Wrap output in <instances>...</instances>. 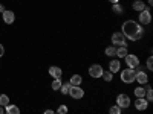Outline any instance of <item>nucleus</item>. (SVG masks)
<instances>
[{"mask_svg":"<svg viewBox=\"0 0 153 114\" xmlns=\"http://www.w3.org/2000/svg\"><path fill=\"white\" fill-rule=\"evenodd\" d=\"M121 34L126 37V40L130 41H138L144 37V28L139 23L133 21V20H127L123 23L121 28Z\"/></svg>","mask_w":153,"mask_h":114,"instance_id":"nucleus-1","label":"nucleus"},{"mask_svg":"<svg viewBox=\"0 0 153 114\" xmlns=\"http://www.w3.org/2000/svg\"><path fill=\"white\" fill-rule=\"evenodd\" d=\"M120 76H121V81H123L124 84H132V82H135V69L121 70Z\"/></svg>","mask_w":153,"mask_h":114,"instance_id":"nucleus-2","label":"nucleus"},{"mask_svg":"<svg viewBox=\"0 0 153 114\" xmlns=\"http://www.w3.org/2000/svg\"><path fill=\"white\" fill-rule=\"evenodd\" d=\"M112 44L113 46H124L127 47V40H126V37L121 34V32H113L112 34Z\"/></svg>","mask_w":153,"mask_h":114,"instance_id":"nucleus-3","label":"nucleus"},{"mask_svg":"<svg viewBox=\"0 0 153 114\" xmlns=\"http://www.w3.org/2000/svg\"><path fill=\"white\" fill-rule=\"evenodd\" d=\"M103 72L104 70L100 64H92L91 67H89V75H91V78H95V79L101 78V76H103Z\"/></svg>","mask_w":153,"mask_h":114,"instance_id":"nucleus-4","label":"nucleus"},{"mask_svg":"<svg viewBox=\"0 0 153 114\" xmlns=\"http://www.w3.org/2000/svg\"><path fill=\"white\" fill-rule=\"evenodd\" d=\"M117 105L123 110V108H129L130 107V97L127 96V94H124V93H121V94H118V97H117Z\"/></svg>","mask_w":153,"mask_h":114,"instance_id":"nucleus-5","label":"nucleus"},{"mask_svg":"<svg viewBox=\"0 0 153 114\" xmlns=\"http://www.w3.org/2000/svg\"><path fill=\"white\" fill-rule=\"evenodd\" d=\"M69 96L72 99H81L84 96V90L81 87H75V85H71L69 88Z\"/></svg>","mask_w":153,"mask_h":114,"instance_id":"nucleus-6","label":"nucleus"},{"mask_svg":"<svg viewBox=\"0 0 153 114\" xmlns=\"http://www.w3.org/2000/svg\"><path fill=\"white\" fill-rule=\"evenodd\" d=\"M126 64L129 69H136L139 66V59L136 55H130V53H127L126 55Z\"/></svg>","mask_w":153,"mask_h":114,"instance_id":"nucleus-7","label":"nucleus"},{"mask_svg":"<svg viewBox=\"0 0 153 114\" xmlns=\"http://www.w3.org/2000/svg\"><path fill=\"white\" fill-rule=\"evenodd\" d=\"M135 81L138 84H141V85H146L149 82V76H147V73L144 70H141V72H136L135 70Z\"/></svg>","mask_w":153,"mask_h":114,"instance_id":"nucleus-8","label":"nucleus"},{"mask_svg":"<svg viewBox=\"0 0 153 114\" xmlns=\"http://www.w3.org/2000/svg\"><path fill=\"white\" fill-rule=\"evenodd\" d=\"M152 21V14H150V9L141 11L139 12V23L141 24H149Z\"/></svg>","mask_w":153,"mask_h":114,"instance_id":"nucleus-9","label":"nucleus"},{"mask_svg":"<svg viewBox=\"0 0 153 114\" xmlns=\"http://www.w3.org/2000/svg\"><path fill=\"white\" fill-rule=\"evenodd\" d=\"M147 107H149V102H147L144 97H136V100H135V108H136V110H139V111H146Z\"/></svg>","mask_w":153,"mask_h":114,"instance_id":"nucleus-10","label":"nucleus"},{"mask_svg":"<svg viewBox=\"0 0 153 114\" xmlns=\"http://www.w3.org/2000/svg\"><path fill=\"white\" fill-rule=\"evenodd\" d=\"M121 70V61L120 59H112L109 62V72L112 73H118Z\"/></svg>","mask_w":153,"mask_h":114,"instance_id":"nucleus-11","label":"nucleus"},{"mask_svg":"<svg viewBox=\"0 0 153 114\" xmlns=\"http://www.w3.org/2000/svg\"><path fill=\"white\" fill-rule=\"evenodd\" d=\"M14 20H16V14H14L12 11L6 9V11L3 12V21H5L6 24H12V23H14Z\"/></svg>","mask_w":153,"mask_h":114,"instance_id":"nucleus-12","label":"nucleus"},{"mask_svg":"<svg viewBox=\"0 0 153 114\" xmlns=\"http://www.w3.org/2000/svg\"><path fill=\"white\" fill-rule=\"evenodd\" d=\"M132 8H133L135 11H138V12L146 11V9H150L149 6H146V5H144V2H143V0H135V2H133V5H132Z\"/></svg>","mask_w":153,"mask_h":114,"instance_id":"nucleus-13","label":"nucleus"},{"mask_svg":"<svg viewBox=\"0 0 153 114\" xmlns=\"http://www.w3.org/2000/svg\"><path fill=\"white\" fill-rule=\"evenodd\" d=\"M61 69L60 67H57V66H52V67H49V75L52 76L54 79H58V78H61Z\"/></svg>","mask_w":153,"mask_h":114,"instance_id":"nucleus-14","label":"nucleus"},{"mask_svg":"<svg viewBox=\"0 0 153 114\" xmlns=\"http://www.w3.org/2000/svg\"><path fill=\"white\" fill-rule=\"evenodd\" d=\"M81 82H83V78H81L80 75H72L71 79H69V84L71 85H75V87H80Z\"/></svg>","mask_w":153,"mask_h":114,"instance_id":"nucleus-15","label":"nucleus"},{"mask_svg":"<svg viewBox=\"0 0 153 114\" xmlns=\"http://www.w3.org/2000/svg\"><path fill=\"white\" fill-rule=\"evenodd\" d=\"M5 113H6V114H20V110H19V107H16V105L8 104V105L5 107Z\"/></svg>","mask_w":153,"mask_h":114,"instance_id":"nucleus-16","label":"nucleus"},{"mask_svg":"<svg viewBox=\"0 0 153 114\" xmlns=\"http://www.w3.org/2000/svg\"><path fill=\"white\" fill-rule=\"evenodd\" d=\"M127 53H129V52H127V47L120 46V47H117V55H115V56H118V58H126Z\"/></svg>","mask_w":153,"mask_h":114,"instance_id":"nucleus-17","label":"nucleus"},{"mask_svg":"<svg viewBox=\"0 0 153 114\" xmlns=\"http://www.w3.org/2000/svg\"><path fill=\"white\" fill-rule=\"evenodd\" d=\"M133 93H135L136 97H144L146 96V88L144 87H136L135 90H133Z\"/></svg>","mask_w":153,"mask_h":114,"instance_id":"nucleus-18","label":"nucleus"},{"mask_svg":"<svg viewBox=\"0 0 153 114\" xmlns=\"http://www.w3.org/2000/svg\"><path fill=\"white\" fill-rule=\"evenodd\" d=\"M61 78H58V79H54V82L52 84H51V88H52V90L54 91H58L60 90V88H61Z\"/></svg>","mask_w":153,"mask_h":114,"instance_id":"nucleus-19","label":"nucleus"},{"mask_svg":"<svg viewBox=\"0 0 153 114\" xmlns=\"http://www.w3.org/2000/svg\"><path fill=\"white\" fill-rule=\"evenodd\" d=\"M104 53H106L107 56H115V55H117V47H115V46H109V47L104 50Z\"/></svg>","mask_w":153,"mask_h":114,"instance_id":"nucleus-20","label":"nucleus"},{"mask_svg":"<svg viewBox=\"0 0 153 114\" xmlns=\"http://www.w3.org/2000/svg\"><path fill=\"white\" fill-rule=\"evenodd\" d=\"M101 78H103L106 82H112V79H113V73L112 72H103V76H101Z\"/></svg>","mask_w":153,"mask_h":114,"instance_id":"nucleus-21","label":"nucleus"},{"mask_svg":"<svg viewBox=\"0 0 153 114\" xmlns=\"http://www.w3.org/2000/svg\"><path fill=\"white\" fill-rule=\"evenodd\" d=\"M9 104V97L6 94H0V107H6Z\"/></svg>","mask_w":153,"mask_h":114,"instance_id":"nucleus-22","label":"nucleus"},{"mask_svg":"<svg viewBox=\"0 0 153 114\" xmlns=\"http://www.w3.org/2000/svg\"><path fill=\"white\" fill-rule=\"evenodd\" d=\"M121 113H123V110L118 105H113V107L109 108V114H121Z\"/></svg>","mask_w":153,"mask_h":114,"instance_id":"nucleus-23","label":"nucleus"},{"mask_svg":"<svg viewBox=\"0 0 153 114\" xmlns=\"http://www.w3.org/2000/svg\"><path fill=\"white\" fill-rule=\"evenodd\" d=\"M69 88H71V84L66 82V84H61V88H60V91L63 94H69Z\"/></svg>","mask_w":153,"mask_h":114,"instance_id":"nucleus-24","label":"nucleus"},{"mask_svg":"<svg viewBox=\"0 0 153 114\" xmlns=\"http://www.w3.org/2000/svg\"><path fill=\"white\" fill-rule=\"evenodd\" d=\"M112 9H113V12H115V14H123V6H121L120 3H113Z\"/></svg>","mask_w":153,"mask_h":114,"instance_id":"nucleus-25","label":"nucleus"},{"mask_svg":"<svg viewBox=\"0 0 153 114\" xmlns=\"http://www.w3.org/2000/svg\"><path fill=\"white\" fill-rule=\"evenodd\" d=\"M57 114H68V107L66 105H60L57 110Z\"/></svg>","mask_w":153,"mask_h":114,"instance_id":"nucleus-26","label":"nucleus"},{"mask_svg":"<svg viewBox=\"0 0 153 114\" xmlns=\"http://www.w3.org/2000/svg\"><path fill=\"white\" fill-rule=\"evenodd\" d=\"M147 69L149 70H153V56L152 55L147 58Z\"/></svg>","mask_w":153,"mask_h":114,"instance_id":"nucleus-27","label":"nucleus"},{"mask_svg":"<svg viewBox=\"0 0 153 114\" xmlns=\"http://www.w3.org/2000/svg\"><path fill=\"white\" fill-rule=\"evenodd\" d=\"M3 55H5V47H3L2 44H0V58H2Z\"/></svg>","mask_w":153,"mask_h":114,"instance_id":"nucleus-28","label":"nucleus"},{"mask_svg":"<svg viewBox=\"0 0 153 114\" xmlns=\"http://www.w3.org/2000/svg\"><path fill=\"white\" fill-rule=\"evenodd\" d=\"M43 114H55V111H52V110H46Z\"/></svg>","mask_w":153,"mask_h":114,"instance_id":"nucleus-29","label":"nucleus"},{"mask_svg":"<svg viewBox=\"0 0 153 114\" xmlns=\"http://www.w3.org/2000/svg\"><path fill=\"white\" fill-rule=\"evenodd\" d=\"M5 11H6V9H5V6H3L2 3H0V12H2V14H3V12H5Z\"/></svg>","mask_w":153,"mask_h":114,"instance_id":"nucleus-30","label":"nucleus"},{"mask_svg":"<svg viewBox=\"0 0 153 114\" xmlns=\"http://www.w3.org/2000/svg\"><path fill=\"white\" fill-rule=\"evenodd\" d=\"M0 114H5V107H0Z\"/></svg>","mask_w":153,"mask_h":114,"instance_id":"nucleus-31","label":"nucleus"},{"mask_svg":"<svg viewBox=\"0 0 153 114\" xmlns=\"http://www.w3.org/2000/svg\"><path fill=\"white\" fill-rule=\"evenodd\" d=\"M109 2H112V3H120V0H109Z\"/></svg>","mask_w":153,"mask_h":114,"instance_id":"nucleus-32","label":"nucleus"},{"mask_svg":"<svg viewBox=\"0 0 153 114\" xmlns=\"http://www.w3.org/2000/svg\"><path fill=\"white\" fill-rule=\"evenodd\" d=\"M153 3V0H149V5H152Z\"/></svg>","mask_w":153,"mask_h":114,"instance_id":"nucleus-33","label":"nucleus"},{"mask_svg":"<svg viewBox=\"0 0 153 114\" xmlns=\"http://www.w3.org/2000/svg\"><path fill=\"white\" fill-rule=\"evenodd\" d=\"M55 114H57V113H55Z\"/></svg>","mask_w":153,"mask_h":114,"instance_id":"nucleus-34","label":"nucleus"},{"mask_svg":"<svg viewBox=\"0 0 153 114\" xmlns=\"http://www.w3.org/2000/svg\"><path fill=\"white\" fill-rule=\"evenodd\" d=\"M5 114H6V113H5Z\"/></svg>","mask_w":153,"mask_h":114,"instance_id":"nucleus-35","label":"nucleus"}]
</instances>
